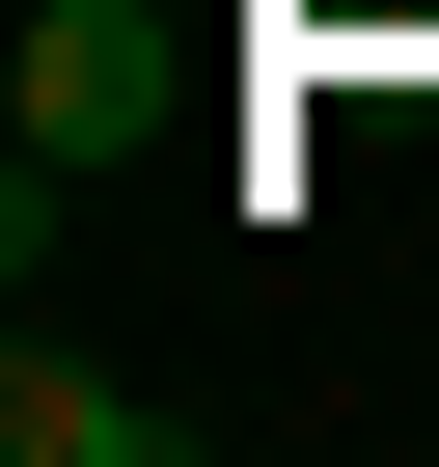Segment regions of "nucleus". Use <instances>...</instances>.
Returning a JSON list of instances; mask_svg holds the SVG:
<instances>
[{
	"instance_id": "obj_1",
	"label": "nucleus",
	"mask_w": 439,
	"mask_h": 467,
	"mask_svg": "<svg viewBox=\"0 0 439 467\" xmlns=\"http://www.w3.org/2000/svg\"><path fill=\"white\" fill-rule=\"evenodd\" d=\"M165 110V0H28V165H0V248H56L83 165H138Z\"/></svg>"
},
{
	"instance_id": "obj_2",
	"label": "nucleus",
	"mask_w": 439,
	"mask_h": 467,
	"mask_svg": "<svg viewBox=\"0 0 439 467\" xmlns=\"http://www.w3.org/2000/svg\"><path fill=\"white\" fill-rule=\"evenodd\" d=\"M0 467H192V412H165V385H110V358H56V330H28V358H0Z\"/></svg>"
}]
</instances>
